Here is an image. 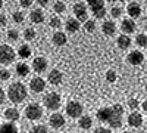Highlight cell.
Wrapping results in <instances>:
<instances>
[{"label": "cell", "instance_id": "cell-1", "mask_svg": "<svg viewBox=\"0 0 147 133\" xmlns=\"http://www.w3.org/2000/svg\"><path fill=\"white\" fill-rule=\"evenodd\" d=\"M124 106L121 104H115L112 106H103L97 111L96 117L99 121L107 123L112 129H119L124 124Z\"/></svg>", "mask_w": 147, "mask_h": 133}, {"label": "cell", "instance_id": "cell-2", "mask_svg": "<svg viewBox=\"0 0 147 133\" xmlns=\"http://www.w3.org/2000/svg\"><path fill=\"white\" fill-rule=\"evenodd\" d=\"M27 87L24 86L22 83H13L9 86L7 95H9V101H12L13 104H21L24 99L27 98Z\"/></svg>", "mask_w": 147, "mask_h": 133}, {"label": "cell", "instance_id": "cell-3", "mask_svg": "<svg viewBox=\"0 0 147 133\" xmlns=\"http://www.w3.org/2000/svg\"><path fill=\"white\" fill-rule=\"evenodd\" d=\"M16 53L13 50V47L9 44H0V64L3 65H10L12 62H15Z\"/></svg>", "mask_w": 147, "mask_h": 133}, {"label": "cell", "instance_id": "cell-4", "mask_svg": "<svg viewBox=\"0 0 147 133\" xmlns=\"http://www.w3.org/2000/svg\"><path fill=\"white\" fill-rule=\"evenodd\" d=\"M44 106L47 108V110H59V106L60 104H62V98H60V95L56 93V92H50V93H47L44 96Z\"/></svg>", "mask_w": 147, "mask_h": 133}, {"label": "cell", "instance_id": "cell-5", "mask_svg": "<svg viewBox=\"0 0 147 133\" xmlns=\"http://www.w3.org/2000/svg\"><path fill=\"white\" fill-rule=\"evenodd\" d=\"M87 3L91 9V14L97 18L100 19L106 15V8H105V3L103 0H87Z\"/></svg>", "mask_w": 147, "mask_h": 133}, {"label": "cell", "instance_id": "cell-6", "mask_svg": "<svg viewBox=\"0 0 147 133\" xmlns=\"http://www.w3.org/2000/svg\"><path fill=\"white\" fill-rule=\"evenodd\" d=\"M65 111L66 114L71 117V118H80L82 115V111H84V106L77 102V101H69L65 106Z\"/></svg>", "mask_w": 147, "mask_h": 133}, {"label": "cell", "instance_id": "cell-7", "mask_svg": "<svg viewBox=\"0 0 147 133\" xmlns=\"http://www.w3.org/2000/svg\"><path fill=\"white\" fill-rule=\"evenodd\" d=\"M25 115L28 120H40L43 117V108L38 104H30L25 108Z\"/></svg>", "mask_w": 147, "mask_h": 133}, {"label": "cell", "instance_id": "cell-8", "mask_svg": "<svg viewBox=\"0 0 147 133\" xmlns=\"http://www.w3.org/2000/svg\"><path fill=\"white\" fill-rule=\"evenodd\" d=\"M72 10H74V15L77 16V19L80 22H87L88 21V12H87V6H85V3H82V2L75 3L74 8H72Z\"/></svg>", "mask_w": 147, "mask_h": 133}, {"label": "cell", "instance_id": "cell-9", "mask_svg": "<svg viewBox=\"0 0 147 133\" xmlns=\"http://www.w3.org/2000/svg\"><path fill=\"white\" fill-rule=\"evenodd\" d=\"M127 61H128V64H131V65H134V67L141 65V64L144 62V55H143V52H140V50H132V52L128 53Z\"/></svg>", "mask_w": 147, "mask_h": 133}, {"label": "cell", "instance_id": "cell-10", "mask_svg": "<svg viewBox=\"0 0 147 133\" xmlns=\"http://www.w3.org/2000/svg\"><path fill=\"white\" fill-rule=\"evenodd\" d=\"M47 80H49V83H50V84H53V86H59V84L63 81V74H62V71H59V70L53 68L50 72H49Z\"/></svg>", "mask_w": 147, "mask_h": 133}, {"label": "cell", "instance_id": "cell-11", "mask_svg": "<svg viewBox=\"0 0 147 133\" xmlns=\"http://www.w3.org/2000/svg\"><path fill=\"white\" fill-rule=\"evenodd\" d=\"M49 123H50V126L55 127V129H60V127L65 126L66 121H65V117L60 113H53L50 115V118H49Z\"/></svg>", "mask_w": 147, "mask_h": 133}, {"label": "cell", "instance_id": "cell-12", "mask_svg": "<svg viewBox=\"0 0 147 133\" xmlns=\"http://www.w3.org/2000/svg\"><path fill=\"white\" fill-rule=\"evenodd\" d=\"M32 70L35 72H44L47 70V59L44 56H37L32 59Z\"/></svg>", "mask_w": 147, "mask_h": 133}, {"label": "cell", "instance_id": "cell-13", "mask_svg": "<svg viewBox=\"0 0 147 133\" xmlns=\"http://www.w3.org/2000/svg\"><path fill=\"white\" fill-rule=\"evenodd\" d=\"M30 87H31V90L35 92V93H41V92L46 89V81H44L41 77H34V78H31V81H30Z\"/></svg>", "mask_w": 147, "mask_h": 133}, {"label": "cell", "instance_id": "cell-14", "mask_svg": "<svg viewBox=\"0 0 147 133\" xmlns=\"http://www.w3.org/2000/svg\"><path fill=\"white\" fill-rule=\"evenodd\" d=\"M128 124H129L131 127H136V129L141 127V126H143V115H141L138 111H132V113L128 115Z\"/></svg>", "mask_w": 147, "mask_h": 133}, {"label": "cell", "instance_id": "cell-15", "mask_svg": "<svg viewBox=\"0 0 147 133\" xmlns=\"http://www.w3.org/2000/svg\"><path fill=\"white\" fill-rule=\"evenodd\" d=\"M121 31L124 34H127V35L136 31V22H134V19L132 18L122 19V22H121Z\"/></svg>", "mask_w": 147, "mask_h": 133}, {"label": "cell", "instance_id": "cell-16", "mask_svg": "<svg viewBox=\"0 0 147 133\" xmlns=\"http://www.w3.org/2000/svg\"><path fill=\"white\" fill-rule=\"evenodd\" d=\"M102 31H103V34H106V35H113V34L116 33V24H115L113 21H110V19L105 21V22L102 24Z\"/></svg>", "mask_w": 147, "mask_h": 133}, {"label": "cell", "instance_id": "cell-17", "mask_svg": "<svg viewBox=\"0 0 147 133\" xmlns=\"http://www.w3.org/2000/svg\"><path fill=\"white\" fill-rule=\"evenodd\" d=\"M52 42H53V44H56V46H65V44L68 43V37H66L65 33L56 31V33L53 34V37H52Z\"/></svg>", "mask_w": 147, "mask_h": 133}, {"label": "cell", "instance_id": "cell-18", "mask_svg": "<svg viewBox=\"0 0 147 133\" xmlns=\"http://www.w3.org/2000/svg\"><path fill=\"white\" fill-rule=\"evenodd\" d=\"M65 28L68 33H77L80 30V21L77 18H68L65 22Z\"/></svg>", "mask_w": 147, "mask_h": 133}, {"label": "cell", "instance_id": "cell-19", "mask_svg": "<svg viewBox=\"0 0 147 133\" xmlns=\"http://www.w3.org/2000/svg\"><path fill=\"white\" fill-rule=\"evenodd\" d=\"M30 19L34 24H41L44 21V12L41 9H32V12L30 14Z\"/></svg>", "mask_w": 147, "mask_h": 133}, {"label": "cell", "instance_id": "cell-20", "mask_svg": "<svg viewBox=\"0 0 147 133\" xmlns=\"http://www.w3.org/2000/svg\"><path fill=\"white\" fill-rule=\"evenodd\" d=\"M116 43H118V47H121V49H128V47L131 46V43H132V40H131L129 35L121 34L119 37L116 39Z\"/></svg>", "mask_w": 147, "mask_h": 133}, {"label": "cell", "instance_id": "cell-21", "mask_svg": "<svg viewBox=\"0 0 147 133\" xmlns=\"http://www.w3.org/2000/svg\"><path fill=\"white\" fill-rule=\"evenodd\" d=\"M127 10H128V15L132 19H136V18H138L141 15V8H140L138 3H129L128 8H127Z\"/></svg>", "mask_w": 147, "mask_h": 133}, {"label": "cell", "instance_id": "cell-22", "mask_svg": "<svg viewBox=\"0 0 147 133\" xmlns=\"http://www.w3.org/2000/svg\"><path fill=\"white\" fill-rule=\"evenodd\" d=\"M5 117L9 120V121H16V120H19L21 114H19V111L16 110V108H7V110L5 111Z\"/></svg>", "mask_w": 147, "mask_h": 133}, {"label": "cell", "instance_id": "cell-23", "mask_svg": "<svg viewBox=\"0 0 147 133\" xmlns=\"http://www.w3.org/2000/svg\"><path fill=\"white\" fill-rule=\"evenodd\" d=\"M16 74L19 76V77H27L28 74H30V67L25 64V62H19V64H16Z\"/></svg>", "mask_w": 147, "mask_h": 133}, {"label": "cell", "instance_id": "cell-24", "mask_svg": "<svg viewBox=\"0 0 147 133\" xmlns=\"http://www.w3.org/2000/svg\"><path fill=\"white\" fill-rule=\"evenodd\" d=\"M91 124H93V120H91V117H90V115H81V117H80L78 126H80L81 129L87 130V129H90V127H91Z\"/></svg>", "mask_w": 147, "mask_h": 133}, {"label": "cell", "instance_id": "cell-25", "mask_svg": "<svg viewBox=\"0 0 147 133\" xmlns=\"http://www.w3.org/2000/svg\"><path fill=\"white\" fill-rule=\"evenodd\" d=\"M18 55H19V58H22V59L30 58V56H31V47H30L28 44H21L19 49H18Z\"/></svg>", "mask_w": 147, "mask_h": 133}, {"label": "cell", "instance_id": "cell-26", "mask_svg": "<svg viewBox=\"0 0 147 133\" xmlns=\"http://www.w3.org/2000/svg\"><path fill=\"white\" fill-rule=\"evenodd\" d=\"M0 133H18V129L13 123H5L0 126Z\"/></svg>", "mask_w": 147, "mask_h": 133}, {"label": "cell", "instance_id": "cell-27", "mask_svg": "<svg viewBox=\"0 0 147 133\" xmlns=\"http://www.w3.org/2000/svg\"><path fill=\"white\" fill-rule=\"evenodd\" d=\"M136 44L138 47H146L147 46V35L144 33H140L137 34V37H136Z\"/></svg>", "mask_w": 147, "mask_h": 133}, {"label": "cell", "instance_id": "cell-28", "mask_svg": "<svg viewBox=\"0 0 147 133\" xmlns=\"http://www.w3.org/2000/svg\"><path fill=\"white\" fill-rule=\"evenodd\" d=\"M35 35H37V33H35V30L34 28H25V31H24V39L25 40H28V42H31V40H34L35 39Z\"/></svg>", "mask_w": 147, "mask_h": 133}, {"label": "cell", "instance_id": "cell-29", "mask_svg": "<svg viewBox=\"0 0 147 133\" xmlns=\"http://www.w3.org/2000/svg\"><path fill=\"white\" fill-rule=\"evenodd\" d=\"M53 10L56 12V14H63V12L66 10V6H65V3L63 2H56L55 5H53Z\"/></svg>", "mask_w": 147, "mask_h": 133}, {"label": "cell", "instance_id": "cell-30", "mask_svg": "<svg viewBox=\"0 0 147 133\" xmlns=\"http://www.w3.org/2000/svg\"><path fill=\"white\" fill-rule=\"evenodd\" d=\"M12 19H13L15 24H22L25 18H24V14H22V12L16 10V12H13V14H12Z\"/></svg>", "mask_w": 147, "mask_h": 133}, {"label": "cell", "instance_id": "cell-31", "mask_svg": "<svg viewBox=\"0 0 147 133\" xmlns=\"http://www.w3.org/2000/svg\"><path fill=\"white\" fill-rule=\"evenodd\" d=\"M116 78H118L116 71H115V70H107V72H106V80H107L109 83H115Z\"/></svg>", "mask_w": 147, "mask_h": 133}, {"label": "cell", "instance_id": "cell-32", "mask_svg": "<svg viewBox=\"0 0 147 133\" xmlns=\"http://www.w3.org/2000/svg\"><path fill=\"white\" fill-rule=\"evenodd\" d=\"M84 30L87 31V33H93V31L96 30V21H93V19H88L87 22L84 24Z\"/></svg>", "mask_w": 147, "mask_h": 133}, {"label": "cell", "instance_id": "cell-33", "mask_svg": "<svg viewBox=\"0 0 147 133\" xmlns=\"http://www.w3.org/2000/svg\"><path fill=\"white\" fill-rule=\"evenodd\" d=\"M7 39H9L10 42H16V40L19 39V33H18V30H15V28L9 30V31H7Z\"/></svg>", "mask_w": 147, "mask_h": 133}, {"label": "cell", "instance_id": "cell-34", "mask_svg": "<svg viewBox=\"0 0 147 133\" xmlns=\"http://www.w3.org/2000/svg\"><path fill=\"white\" fill-rule=\"evenodd\" d=\"M49 24H50V27L55 28V30H57V28L62 27V21H60V18H57V16H53Z\"/></svg>", "mask_w": 147, "mask_h": 133}, {"label": "cell", "instance_id": "cell-35", "mask_svg": "<svg viewBox=\"0 0 147 133\" xmlns=\"http://www.w3.org/2000/svg\"><path fill=\"white\" fill-rule=\"evenodd\" d=\"M30 133H47V127H46V126H43V124L34 126V127L30 130Z\"/></svg>", "mask_w": 147, "mask_h": 133}, {"label": "cell", "instance_id": "cell-36", "mask_svg": "<svg viewBox=\"0 0 147 133\" xmlns=\"http://www.w3.org/2000/svg\"><path fill=\"white\" fill-rule=\"evenodd\" d=\"M110 15H112L115 19H116V18H119V16L122 15V9H121L119 6H113L112 9H110Z\"/></svg>", "mask_w": 147, "mask_h": 133}, {"label": "cell", "instance_id": "cell-37", "mask_svg": "<svg viewBox=\"0 0 147 133\" xmlns=\"http://www.w3.org/2000/svg\"><path fill=\"white\" fill-rule=\"evenodd\" d=\"M9 77H10V71L9 70H0V80L6 81V80H9Z\"/></svg>", "mask_w": 147, "mask_h": 133}, {"label": "cell", "instance_id": "cell-38", "mask_svg": "<svg viewBox=\"0 0 147 133\" xmlns=\"http://www.w3.org/2000/svg\"><path fill=\"white\" fill-rule=\"evenodd\" d=\"M128 106L131 108V110H137V108H138V101L136 98H131L128 101Z\"/></svg>", "mask_w": 147, "mask_h": 133}, {"label": "cell", "instance_id": "cell-39", "mask_svg": "<svg viewBox=\"0 0 147 133\" xmlns=\"http://www.w3.org/2000/svg\"><path fill=\"white\" fill-rule=\"evenodd\" d=\"M94 133H112V132H110V129H106V127H97Z\"/></svg>", "mask_w": 147, "mask_h": 133}, {"label": "cell", "instance_id": "cell-40", "mask_svg": "<svg viewBox=\"0 0 147 133\" xmlns=\"http://www.w3.org/2000/svg\"><path fill=\"white\" fill-rule=\"evenodd\" d=\"M6 24H7V18L5 15H0V28L6 27Z\"/></svg>", "mask_w": 147, "mask_h": 133}, {"label": "cell", "instance_id": "cell-41", "mask_svg": "<svg viewBox=\"0 0 147 133\" xmlns=\"http://www.w3.org/2000/svg\"><path fill=\"white\" fill-rule=\"evenodd\" d=\"M19 3H21V6H22V8H30V6H31V3H32V0H21Z\"/></svg>", "mask_w": 147, "mask_h": 133}, {"label": "cell", "instance_id": "cell-42", "mask_svg": "<svg viewBox=\"0 0 147 133\" xmlns=\"http://www.w3.org/2000/svg\"><path fill=\"white\" fill-rule=\"evenodd\" d=\"M5 98H6V96H5V92H3L2 87H0V104H3V102H5Z\"/></svg>", "mask_w": 147, "mask_h": 133}, {"label": "cell", "instance_id": "cell-43", "mask_svg": "<svg viewBox=\"0 0 147 133\" xmlns=\"http://www.w3.org/2000/svg\"><path fill=\"white\" fill-rule=\"evenodd\" d=\"M37 3H38L40 6H43V8H46L47 3H49V0H37Z\"/></svg>", "mask_w": 147, "mask_h": 133}, {"label": "cell", "instance_id": "cell-44", "mask_svg": "<svg viewBox=\"0 0 147 133\" xmlns=\"http://www.w3.org/2000/svg\"><path fill=\"white\" fill-rule=\"evenodd\" d=\"M141 108H143V111H146V113H147V99H146V101H143Z\"/></svg>", "mask_w": 147, "mask_h": 133}, {"label": "cell", "instance_id": "cell-45", "mask_svg": "<svg viewBox=\"0 0 147 133\" xmlns=\"http://www.w3.org/2000/svg\"><path fill=\"white\" fill-rule=\"evenodd\" d=\"M132 133H146V132H143V130H137V132H132Z\"/></svg>", "mask_w": 147, "mask_h": 133}, {"label": "cell", "instance_id": "cell-46", "mask_svg": "<svg viewBox=\"0 0 147 133\" xmlns=\"http://www.w3.org/2000/svg\"><path fill=\"white\" fill-rule=\"evenodd\" d=\"M3 8V0H0V9Z\"/></svg>", "mask_w": 147, "mask_h": 133}, {"label": "cell", "instance_id": "cell-47", "mask_svg": "<svg viewBox=\"0 0 147 133\" xmlns=\"http://www.w3.org/2000/svg\"><path fill=\"white\" fill-rule=\"evenodd\" d=\"M106 2H109V3H112V2H115V0H106Z\"/></svg>", "mask_w": 147, "mask_h": 133}, {"label": "cell", "instance_id": "cell-48", "mask_svg": "<svg viewBox=\"0 0 147 133\" xmlns=\"http://www.w3.org/2000/svg\"><path fill=\"white\" fill-rule=\"evenodd\" d=\"M119 2H127V0H119Z\"/></svg>", "mask_w": 147, "mask_h": 133}, {"label": "cell", "instance_id": "cell-49", "mask_svg": "<svg viewBox=\"0 0 147 133\" xmlns=\"http://www.w3.org/2000/svg\"><path fill=\"white\" fill-rule=\"evenodd\" d=\"M124 133H132V132H124Z\"/></svg>", "mask_w": 147, "mask_h": 133}, {"label": "cell", "instance_id": "cell-50", "mask_svg": "<svg viewBox=\"0 0 147 133\" xmlns=\"http://www.w3.org/2000/svg\"><path fill=\"white\" fill-rule=\"evenodd\" d=\"M138 2H143V0H138Z\"/></svg>", "mask_w": 147, "mask_h": 133}]
</instances>
